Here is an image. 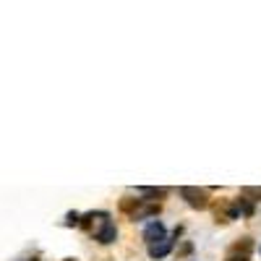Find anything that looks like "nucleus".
Here are the masks:
<instances>
[{"instance_id":"9b49d317","label":"nucleus","mask_w":261,"mask_h":261,"mask_svg":"<svg viewBox=\"0 0 261 261\" xmlns=\"http://www.w3.org/2000/svg\"><path fill=\"white\" fill-rule=\"evenodd\" d=\"M241 196H246V199H251V201H258V199H261V188L246 186V188H241Z\"/></svg>"},{"instance_id":"423d86ee","label":"nucleus","mask_w":261,"mask_h":261,"mask_svg":"<svg viewBox=\"0 0 261 261\" xmlns=\"http://www.w3.org/2000/svg\"><path fill=\"white\" fill-rule=\"evenodd\" d=\"M157 214H160V204H141L139 212L130 217V220L139 222V220H146V217H157Z\"/></svg>"},{"instance_id":"6e6552de","label":"nucleus","mask_w":261,"mask_h":261,"mask_svg":"<svg viewBox=\"0 0 261 261\" xmlns=\"http://www.w3.org/2000/svg\"><path fill=\"white\" fill-rule=\"evenodd\" d=\"M144 204V199H120V212H125L128 217H134L136 212H139V206Z\"/></svg>"},{"instance_id":"20e7f679","label":"nucleus","mask_w":261,"mask_h":261,"mask_svg":"<svg viewBox=\"0 0 261 261\" xmlns=\"http://www.w3.org/2000/svg\"><path fill=\"white\" fill-rule=\"evenodd\" d=\"M165 238H167V230H165V225H162L160 220H151V222L144 227V243H146V246H154V243L165 241Z\"/></svg>"},{"instance_id":"9d476101","label":"nucleus","mask_w":261,"mask_h":261,"mask_svg":"<svg viewBox=\"0 0 261 261\" xmlns=\"http://www.w3.org/2000/svg\"><path fill=\"white\" fill-rule=\"evenodd\" d=\"M235 204H238V209H241V217H251L253 214V204H251V199H246V196L235 199Z\"/></svg>"},{"instance_id":"f03ea898","label":"nucleus","mask_w":261,"mask_h":261,"mask_svg":"<svg viewBox=\"0 0 261 261\" xmlns=\"http://www.w3.org/2000/svg\"><path fill=\"white\" fill-rule=\"evenodd\" d=\"M180 199L191 206V209H206L209 206V193L204 188H193V186H180Z\"/></svg>"},{"instance_id":"1a4fd4ad","label":"nucleus","mask_w":261,"mask_h":261,"mask_svg":"<svg viewBox=\"0 0 261 261\" xmlns=\"http://www.w3.org/2000/svg\"><path fill=\"white\" fill-rule=\"evenodd\" d=\"M141 196H149V199H165V196L170 193L167 188H154V186H139L136 188Z\"/></svg>"},{"instance_id":"4468645a","label":"nucleus","mask_w":261,"mask_h":261,"mask_svg":"<svg viewBox=\"0 0 261 261\" xmlns=\"http://www.w3.org/2000/svg\"><path fill=\"white\" fill-rule=\"evenodd\" d=\"M21 261H39V258H37V256H32V258H21Z\"/></svg>"},{"instance_id":"0eeeda50","label":"nucleus","mask_w":261,"mask_h":261,"mask_svg":"<svg viewBox=\"0 0 261 261\" xmlns=\"http://www.w3.org/2000/svg\"><path fill=\"white\" fill-rule=\"evenodd\" d=\"M251 248H253L251 238H241L238 243H232V246H230V256H248V253H251Z\"/></svg>"},{"instance_id":"39448f33","label":"nucleus","mask_w":261,"mask_h":261,"mask_svg":"<svg viewBox=\"0 0 261 261\" xmlns=\"http://www.w3.org/2000/svg\"><path fill=\"white\" fill-rule=\"evenodd\" d=\"M178 235H180V227H175L172 238H165V241H160V243H154V246H149V256H151V258H165V256L172 251V243H175Z\"/></svg>"},{"instance_id":"f257e3e1","label":"nucleus","mask_w":261,"mask_h":261,"mask_svg":"<svg viewBox=\"0 0 261 261\" xmlns=\"http://www.w3.org/2000/svg\"><path fill=\"white\" fill-rule=\"evenodd\" d=\"M81 227L89 232L97 243H102V246L115 243V238H118V227H115V222H113L110 212H102V209L84 214V217H81Z\"/></svg>"},{"instance_id":"2eb2a0df","label":"nucleus","mask_w":261,"mask_h":261,"mask_svg":"<svg viewBox=\"0 0 261 261\" xmlns=\"http://www.w3.org/2000/svg\"><path fill=\"white\" fill-rule=\"evenodd\" d=\"M258 253H261V248H258Z\"/></svg>"},{"instance_id":"ddd939ff","label":"nucleus","mask_w":261,"mask_h":261,"mask_svg":"<svg viewBox=\"0 0 261 261\" xmlns=\"http://www.w3.org/2000/svg\"><path fill=\"white\" fill-rule=\"evenodd\" d=\"M225 261H248V256H227Z\"/></svg>"},{"instance_id":"f8f14e48","label":"nucleus","mask_w":261,"mask_h":261,"mask_svg":"<svg viewBox=\"0 0 261 261\" xmlns=\"http://www.w3.org/2000/svg\"><path fill=\"white\" fill-rule=\"evenodd\" d=\"M76 225H81V214L79 212H68L65 214V227H76Z\"/></svg>"},{"instance_id":"7ed1b4c3","label":"nucleus","mask_w":261,"mask_h":261,"mask_svg":"<svg viewBox=\"0 0 261 261\" xmlns=\"http://www.w3.org/2000/svg\"><path fill=\"white\" fill-rule=\"evenodd\" d=\"M214 217H217V222H232V220H238L241 217V209H238V204L235 201H230V199H220V204L214 206Z\"/></svg>"}]
</instances>
